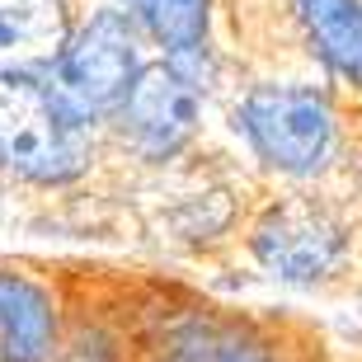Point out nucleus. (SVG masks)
Here are the masks:
<instances>
[{"label": "nucleus", "mask_w": 362, "mask_h": 362, "mask_svg": "<svg viewBox=\"0 0 362 362\" xmlns=\"http://www.w3.org/2000/svg\"><path fill=\"white\" fill-rule=\"evenodd\" d=\"M240 127L273 170L315 175L334 151V113L325 94L301 85H259L245 94Z\"/></svg>", "instance_id": "nucleus-2"}, {"label": "nucleus", "mask_w": 362, "mask_h": 362, "mask_svg": "<svg viewBox=\"0 0 362 362\" xmlns=\"http://www.w3.org/2000/svg\"><path fill=\"white\" fill-rule=\"evenodd\" d=\"M255 255L282 282H320L344 259V226L315 202H278L259 216Z\"/></svg>", "instance_id": "nucleus-4"}, {"label": "nucleus", "mask_w": 362, "mask_h": 362, "mask_svg": "<svg viewBox=\"0 0 362 362\" xmlns=\"http://www.w3.org/2000/svg\"><path fill=\"white\" fill-rule=\"evenodd\" d=\"M151 362H282L269 339L216 315H184L160 334Z\"/></svg>", "instance_id": "nucleus-7"}, {"label": "nucleus", "mask_w": 362, "mask_h": 362, "mask_svg": "<svg viewBox=\"0 0 362 362\" xmlns=\"http://www.w3.org/2000/svg\"><path fill=\"white\" fill-rule=\"evenodd\" d=\"M198 132V85L179 76L170 62L136 71L122 99V136L146 160H165Z\"/></svg>", "instance_id": "nucleus-5"}, {"label": "nucleus", "mask_w": 362, "mask_h": 362, "mask_svg": "<svg viewBox=\"0 0 362 362\" xmlns=\"http://www.w3.org/2000/svg\"><path fill=\"white\" fill-rule=\"evenodd\" d=\"M57 306L33 278L0 269V362H52Z\"/></svg>", "instance_id": "nucleus-6"}, {"label": "nucleus", "mask_w": 362, "mask_h": 362, "mask_svg": "<svg viewBox=\"0 0 362 362\" xmlns=\"http://www.w3.org/2000/svg\"><path fill=\"white\" fill-rule=\"evenodd\" d=\"M141 24L156 33V42L170 47V62H188L202 47L207 33V0H136Z\"/></svg>", "instance_id": "nucleus-10"}, {"label": "nucleus", "mask_w": 362, "mask_h": 362, "mask_svg": "<svg viewBox=\"0 0 362 362\" xmlns=\"http://www.w3.org/2000/svg\"><path fill=\"white\" fill-rule=\"evenodd\" d=\"M136 71H141L136 28L118 10H99L62 47V90L71 94V104L81 108V113L85 108L122 104L132 81H136Z\"/></svg>", "instance_id": "nucleus-3"}, {"label": "nucleus", "mask_w": 362, "mask_h": 362, "mask_svg": "<svg viewBox=\"0 0 362 362\" xmlns=\"http://www.w3.org/2000/svg\"><path fill=\"white\" fill-rule=\"evenodd\" d=\"M0 160L33 184H66L90 165L85 113L38 71H0Z\"/></svg>", "instance_id": "nucleus-1"}, {"label": "nucleus", "mask_w": 362, "mask_h": 362, "mask_svg": "<svg viewBox=\"0 0 362 362\" xmlns=\"http://www.w3.org/2000/svg\"><path fill=\"white\" fill-rule=\"evenodd\" d=\"M292 10L325 66L362 85V0H292Z\"/></svg>", "instance_id": "nucleus-8"}, {"label": "nucleus", "mask_w": 362, "mask_h": 362, "mask_svg": "<svg viewBox=\"0 0 362 362\" xmlns=\"http://www.w3.org/2000/svg\"><path fill=\"white\" fill-rule=\"evenodd\" d=\"M66 47L62 0H0V62L28 71V62L57 57Z\"/></svg>", "instance_id": "nucleus-9"}]
</instances>
